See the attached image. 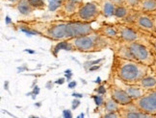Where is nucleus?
<instances>
[{"label": "nucleus", "mask_w": 156, "mask_h": 118, "mask_svg": "<svg viewBox=\"0 0 156 118\" xmlns=\"http://www.w3.org/2000/svg\"><path fill=\"white\" fill-rule=\"evenodd\" d=\"M75 85H76V83H75V82H73V83H70L69 86L70 88H73V86H75Z\"/></svg>", "instance_id": "c756f323"}, {"label": "nucleus", "mask_w": 156, "mask_h": 118, "mask_svg": "<svg viewBox=\"0 0 156 118\" xmlns=\"http://www.w3.org/2000/svg\"><path fill=\"white\" fill-rule=\"evenodd\" d=\"M63 116L64 118H73V113L69 110H65L63 111Z\"/></svg>", "instance_id": "393cba45"}, {"label": "nucleus", "mask_w": 156, "mask_h": 118, "mask_svg": "<svg viewBox=\"0 0 156 118\" xmlns=\"http://www.w3.org/2000/svg\"><path fill=\"white\" fill-rule=\"evenodd\" d=\"M141 2V0H125L124 1V6L127 7L131 10L137 11L138 7H139V4Z\"/></svg>", "instance_id": "412c9836"}, {"label": "nucleus", "mask_w": 156, "mask_h": 118, "mask_svg": "<svg viewBox=\"0 0 156 118\" xmlns=\"http://www.w3.org/2000/svg\"><path fill=\"white\" fill-rule=\"evenodd\" d=\"M154 22H155V36H156V16H154Z\"/></svg>", "instance_id": "2f4dec72"}, {"label": "nucleus", "mask_w": 156, "mask_h": 118, "mask_svg": "<svg viewBox=\"0 0 156 118\" xmlns=\"http://www.w3.org/2000/svg\"><path fill=\"white\" fill-rule=\"evenodd\" d=\"M110 1L113 4H115L118 7V6H124V1H125V0H110Z\"/></svg>", "instance_id": "a878e982"}, {"label": "nucleus", "mask_w": 156, "mask_h": 118, "mask_svg": "<svg viewBox=\"0 0 156 118\" xmlns=\"http://www.w3.org/2000/svg\"><path fill=\"white\" fill-rule=\"evenodd\" d=\"M119 113H121L122 118H156L155 115L148 114L138 110L133 104L122 107Z\"/></svg>", "instance_id": "9b49d317"}, {"label": "nucleus", "mask_w": 156, "mask_h": 118, "mask_svg": "<svg viewBox=\"0 0 156 118\" xmlns=\"http://www.w3.org/2000/svg\"><path fill=\"white\" fill-rule=\"evenodd\" d=\"M101 118H122L119 111H112V113H104Z\"/></svg>", "instance_id": "5701e85b"}, {"label": "nucleus", "mask_w": 156, "mask_h": 118, "mask_svg": "<svg viewBox=\"0 0 156 118\" xmlns=\"http://www.w3.org/2000/svg\"><path fill=\"white\" fill-rule=\"evenodd\" d=\"M134 13V10H131L125 6H118L115 10V15L114 17H116L117 19H121V22H124L127 20L131 15Z\"/></svg>", "instance_id": "a211bd4d"}, {"label": "nucleus", "mask_w": 156, "mask_h": 118, "mask_svg": "<svg viewBox=\"0 0 156 118\" xmlns=\"http://www.w3.org/2000/svg\"><path fill=\"white\" fill-rule=\"evenodd\" d=\"M155 117H156V115H155Z\"/></svg>", "instance_id": "c9c22d12"}, {"label": "nucleus", "mask_w": 156, "mask_h": 118, "mask_svg": "<svg viewBox=\"0 0 156 118\" xmlns=\"http://www.w3.org/2000/svg\"><path fill=\"white\" fill-rule=\"evenodd\" d=\"M147 39H148L149 45H151L153 53L156 56V36H155V35H148Z\"/></svg>", "instance_id": "4be33fe9"}, {"label": "nucleus", "mask_w": 156, "mask_h": 118, "mask_svg": "<svg viewBox=\"0 0 156 118\" xmlns=\"http://www.w3.org/2000/svg\"><path fill=\"white\" fill-rule=\"evenodd\" d=\"M152 15H154V16H156V12H155V13H153V14H152Z\"/></svg>", "instance_id": "f704fd0d"}, {"label": "nucleus", "mask_w": 156, "mask_h": 118, "mask_svg": "<svg viewBox=\"0 0 156 118\" xmlns=\"http://www.w3.org/2000/svg\"><path fill=\"white\" fill-rule=\"evenodd\" d=\"M98 3L99 4L101 15L104 17H113L115 15V10L117 6L113 4L110 0H98Z\"/></svg>", "instance_id": "2eb2a0df"}, {"label": "nucleus", "mask_w": 156, "mask_h": 118, "mask_svg": "<svg viewBox=\"0 0 156 118\" xmlns=\"http://www.w3.org/2000/svg\"><path fill=\"white\" fill-rule=\"evenodd\" d=\"M151 68L135 61L114 56L111 73L114 78L128 85H137Z\"/></svg>", "instance_id": "f03ea898"}, {"label": "nucleus", "mask_w": 156, "mask_h": 118, "mask_svg": "<svg viewBox=\"0 0 156 118\" xmlns=\"http://www.w3.org/2000/svg\"><path fill=\"white\" fill-rule=\"evenodd\" d=\"M68 42L70 50L82 53H94L100 52L107 47H110L111 44H113V40L103 37L97 31L85 36L74 38L68 40Z\"/></svg>", "instance_id": "7ed1b4c3"}, {"label": "nucleus", "mask_w": 156, "mask_h": 118, "mask_svg": "<svg viewBox=\"0 0 156 118\" xmlns=\"http://www.w3.org/2000/svg\"><path fill=\"white\" fill-rule=\"evenodd\" d=\"M73 96H78V97H82V95H81V94H74V93H73Z\"/></svg>", "instance_id": "473e14b6"}, {"label": "nucleus", "mask_w": 156, "mask_h": 118, "mask_svg": "<svg viewBox=\"0 0 156 118\" xmlns=\"http://www.w3.org/2000/svg\"><path fill=\"white\" fill-rule=\"evenodd\" d=\"M108 90H109L110 97L119 105H121L122 107L130 105L133 102V99L129 97L128 94L125 92L122 87H119L117 84H115V83H112L109 86Z\"/></svg>", "instance_id": "9d476101"}, {"label": "nucleus", "mask_w": 156, "mask_h": 118, "mask_svg": "<svg viewBox=\"0 0 156 118\" xmlns=\"http://www.w3.org/2000/svg\"><path fill=\"white\" fill-rule=\"evenodd\" d=\"M132 25H134L138 30L146 35H155L154 15L151 14L141 13L136 11Z\"/></svg>", "instance_id": "0eeeda50"}, {"label": "nucleus", "mask_w": 156, "mask_h": 118, "mask_svg": "<svg viewBox=\"0 0 156 118\" xmlns=\"http://www.w3.org/2000/svg\"><path fill=\"white\" fill-rule=\"evenodd\" d=\"M132 104L144 113L156 115V89L147 91L141 98L134 100Z\"/></svg>", "instance_id": "6e6552de"}, {"label": "nucleus", "mask_w": 156, "mask_h": 118, "mask_svg": "<svg viewBox=\"0 0 156 118\" xmlns=\"http://www.w3.org/2000/svg\"><path fill=\"white\" fill-rule=\"evenodd\" d=\"M98 33L102 35L103 37L112 39V40H119V34L117 25L112 24V23H103L98 29H97Z\"/></svg>", "instance_id": "ddd939ff"}, {"label": "nucleus", "mask_w": 156, "mask_h": 118, "mask_svg": "<svg viewBox=\"0 0 156 118\" xmlns=\"http://www.w3.org/2000/svg\"><path fill=\"white\" fill-rule=\"evenodd\" d=\"M20 30L39 35L53 41H68L74 38L97 32L92 23H82L70 20H20L16 22Z\"/></svg>", "instance_id": "f257e3e1"}, {"label": "nucleus", "mask_w": 156, "mask_h": 118, "mask_svg": "<svg viewBox=\"0 0 156 118\" xmlns=\"http://www.w3.org/2000/svg\"><path fill=\"white\" fill-rule=\"evenodd\" d=\"M114 79H116V78H114ZM116 80L117 81L115 82V84H117L119 87H122V89L128 94V96L133 99V101L136 99L141 98L142 96H144L147 92L138 85H128V84H125V83L121 82L118 79H116Z\"/></svg>", "instance_id": "f8f14e48"}, {"label": "nucleus", "mask_w": 156, "mask_h": 118, "mask_svg": "<svg viewBox=\"0 0 156 118\" xmlns=\"http://www.w3.org/2000/svg\"><path fill=\"white\" fill-rule=\"evenodd\" d=\"M84 4L83 0H64L57 9V15L61 17H66L68 20L77 13V11Z\"/></svg>", "instance_id": "1a4fd4ad"}, {"label": "nucleus", "mask_w": 156, "mask_h": 118, "mask_svg": "<svg viewBox=\"0 0 156 118\" xmlns=\"http://www.w3.org/2000/svg\"><path fill=\"white\" fill-rule=\"evenodd\" d=\"M94 99L95 104H97L98 107H101V106L104 105L105 99L102 96H101V95H95V96H94Z\"/></svg>", "instance_id": "b1692460"}, {"label": "nucleus", "mask_w": 156, "mask_h": 118, "mask_svg": "<svg viewBox=\"0 0 156 118\" xmlns=\"http://www.w3.org/2000/svg\"><path fill=\"white\" fill-rule=\"evenodd\" d=\"M57 83H58V84H63V83H64V80H63V79H60V81H58Z\"/></svg>", "instance_id": "7c9ffc66"}, {"label": "nucleus", "mask_w": 156, "mask_h": 118, "mask_svg": "<svg viewBox=\"0 0 156 118\" xmlns=\"http://www.w3.org/2000/svg\"><path fill=\"white\" fill-rule=\"evenodd\" d=\"M103 109L105 113H112V111H119L122 109V106L119 105L117 102H115L111 97L105 98Z\"/></svg>", "instance_id": "6ab92c4d"}, {"label": "nucleus", "mask_w": 156, "mask_h": 118, "mask_svg": "<svg viewBox=\"0 0 156 118\" xmlns=\"http://www.w3.org/2000/svg\"><path fill=\"white\" fill-rule=\"evenodd\" d=\"M100 15V7L98 2H85L77 11V13L69 20L82 23H93L97 21Z\"/></svg>", "instance_id": "39448f33"}, {"label": "nucleus", "mask_w": 156, "mask_h": 118, "mask_svg": "<svg viewBox=\"0 0 156 118\" xmlns=\"http://www.w3.org/2000/svg\"><path fill=\"white\" fill-rule=\"evenodd\" d=\"M20 1V0H5V2H8L10 4V6H12V7L16 6Z\"/></svg>", "instance_id": "bb28decb"}, {"label": "nucleus", "mask_w": 156, "mask_h": 118, "mask_svg": "<svg viewBox=\"0 0 156 118\" xmlns=\"http://www.w3.org/2000/svg\"><path fill=\"white\" fill-rule=\"evenodd\" d=\"M116 25L118 29L119 41H122V42H126V43L140 41V42L149 44L147 39L148 35L142 33L134 25L126 24V23H122V22L116 23Z\"/></svg>", "instance_id": "423d86ee"}, {"label": "nucleus", "mask_w": 156, "mask_h": 118, "mask_svg": "<svg viewBox=\"0 0 156 118\" xmlns=\"http://www.w3.org/2000/svg\"><path fill=\"white\" fill-rule=\"evenodd\" d=\"M142 88H144L146 91H151L156 89V77L152 73V70H151L147 76H145L139 83L137 84Z\"/></svg>", "instance_id": "4468645a"}, {"label": "nucleus", "mask_w": 156, "mask_h": 118, "mask_svg": "<svg viewBox=\"0 0 156 118\" xmlns=\"http://www.w3.org/2000/svg\"><path fill=\"white\" fill-rule=\"evenodd\" d=\"M13 8H15L20 15L24 16H28L30 15H32L35 11V9L30 5L28 0H20V1L16 6H14Z\"/></svg>", "instance_id": "f3484780"}, {"label": "nucleus", "mask_w": 156, "mask_h": 118, "mask_svg": "<svg viewBox=\"0 0 156 118\" xmlns=\"http://www.w3.org/2000/svg\"><path fill=\"white\" fill-rule=\"evenodd\" d=\"M137 12L152 15L156 12V0H141Z\"/></svg>", "instance_id": "dca6fc26"}, {"label": "nucleus", "mask_w": 156, "mask_h": 118, "mask_svg": "<svg viewBox=\"0 0 156 118\" xmlns=\"http://www.w3.org/2000/svg\"><path fill=\"white\" fill-rule=\"evenodd\" d=\"M126 43V42H125ZM132 60L151 67L155 61V54L149 44L136 41V42L126 43Z\"/></svg>", "instance_id": "20e7f679"}, {"label": "nucleus", "mask_w": 156, "mask_h": 118, "mask_svg": "<svg viewBox=\"0 0 156 118\" xmlns=\"http://www.w3.org/2000/svg\"><path fill=\"white\" fill-rule=\"evenodd\" d=\"M80 105V102H79V100H74V101L73 102V107H71V109L73 110H75L78 108V106Z\"/></svg>", "instance_id": "cd10ccee"}, {"label": "nucleus", "mask_w": 156, "mask_h": 118, "mask_svg": "<svg viewBox=\"0 0 156 118\" xmlns=\"http://www.w3.org/2000/svg\"><path fill=\"white\" fill-rule=\"evenodd\" d=\"M151 68V70H152V73L155 75V77H156V56H155V61H154L153 66H152Z\"/></svg>", "instance_id": "c85d7f7f"}, {"label": "nucleus", "mask_w": 156, "mask_h": 118, "mask_svg": "<svg viewBox=\"0 0 156 118\" xmlns=\"http://www.w3.org/2000/svg\"><path fill=\"white\" fill-rule=\"evenodd\" d=\"M29 118H39L38 116H35V115H30Z\"/></svg>", "instance_id": "72a5a7b5"}, {"label": "nucleus", "mask_w": 156, "mask_h": 118, "mask_svg": "<svg viewBox=\"0 0 156 118\" xmlns=\"http://www.w3.org/2000/svg\"><path fill=\"white\" fill-rule=\"evenodd\" d=\"M30 5L36 10H44L45 8V3L44 0H28Z\"/></svg>", "instance_id": "aec40b11"}]
</instances>
